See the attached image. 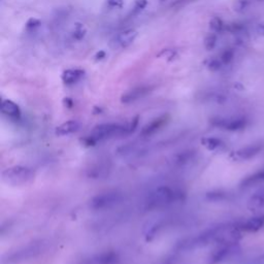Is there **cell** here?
I'll list each match as a JSON object with an SVG mask.
<instances>
[{"instance_id":"17","label":"cell","mask_w":264,"mask_h":264,"mask_svg":"<svg viewBox=\"0 0 264 264\" xmlns=\"http://www.w3.org/2000/svg\"><path fill=\"white\" fill-rule=\"evenodd\" d=\"M261 182H264V167L263 168H260L259 170L245 177L240 184H239V188L240 189H248L258 183H261Z\"/></svg>"},{"instance_id":"20","label":"cell","mask_w":264,"mask_h":264,"mask_svg":"<svg viewBox=\"0 0 264 264\" xmlns=\"http://www.w3.org/2000/svg\"><path fill=\"white\" fill-rule=\"evenodd\" d=\"M207 66L208 69L212 72H218L223 68V63L221 62V60L219 58H212L207 62Z\"/></svg>"},{"instance_id":"18","label":"cell","mask_w":264,"mask_h":264,"mask_svg":"<svg viewBox=\"0 0 264 264\" xmlns=\"http://www.w3.org/2000/svg\"><path fill=\"white\" fill-rule=\"evenodd\" d=\"M202 145L211 152H222L227 148L226 144L222 140L214 137L204 138L202 140Z\"/></svg>"},{"instance_id":"4","label":"cell","mask_w":264,"mask_h":264,"mask_svg":"<svg viewBox=\"0 0 264 264\" xmlns=\"http://www.w3.org/2000/svg\"><path fill=\"white\" fill-rule=\"evenodd\" d=\"M124 200L123 193L118 190H108L92 197L89 203L90 209L94 211L109 210L120 205Z\"/></svg>"},{"instance_id":"11","label":"cell","mask_w":264,"mask_h":264,"mask_svg":"<svg viewBox=\"0 0 264 264\" xmlns=\"http://www.w3.org/2000/svg\"><path fill=\"white\" fill-rule=\"evenodd\" d=\"M237 227L245 232H257L264 228V215H257L251 217L243 222L236 224Z\"/></svg>"},{"instance_id":"12","label":"cell","mask_w":264,"mask_h":264,"mask_svg":"<svg viewBox=\"0 0 264 264\" xmlns=\"http://www.w3.org/2000/svg\"><path fill=\"white\" fill-rule=\"evenodd\" d=\"M80 128H81V123L79 121L77 120L66 121L56 128L55 134L58 137H68L76 134V132L80 130Z\"/></svg>"},{"instance_id":"10","label":"cell","mask_w":264,"mask_h":264,"mask_svg":"<svg viewBox=\"0 0 264 264\" xmlns=\"http://www.w3.org/2000/svg\"><path fill=\"white\" fill-rule=\"evenodd\" d=\"M168 120H169V117L167 115H163L153 119L150 123H148L143 127L140 136L142 138H149L154 136L162 127H164L167 124Z\"/></svg>"},{"instance_id":"15","label":"cell","mask_w":264,"mask_h":264,"mask_svg":"<svg viewBox=\"0 0 264 264\" xmlns=\"http://www.w3.org/2000/svg\"><path fill=\"white\" fill-rule=\"evenodd\" d=\"M138 31L135 29H128L120 32L116 38L115 42L120 47V48H127L129 47L132 42H134L137 37H138Z\"/></svg>"},{"instance_id":"29","label":"cell","mask_w":264,"mask_h":264,"mask_svg":"<svg viewBox=\"0 0 264 264\" xmlns=\"http://www.w3.org/2000/svg\"><path fill=\"white\" fill-rule=\"evenodd\" d=\"M263 2H264V0H263Z\"/></svg>"},{"instance_id":"16","label":"cell","mask_w":264,"mask_h":264,"mask_svg":"<svg viewBox=\"0 0 264 264\" xmlns=\"http://www.w3.org/2000/svg\"><path fill=\"white\" fill-rule=\"evenodd\" d=\"M85 76V72L80 69L66 70L62 74V82L65 85H75L80 82Z\"/></svg>"},{"instance_id":"2","label":"cell","mask_w":264,"mask_h":264,"mask_svg":"<svg viewBox=\"0 0 264 264\" xmlns=\"http://www.w3.org/2000/svg\"><path fill=\"white\" fill-rule=\"evenodd\" d=\"M185 200V193L180 189L170 186H159L153 189L146 197L145 207L147 210L154 211L170 207Z\"/></svg>"},{"instance_id":"5","label":"cell","mask_w":264,"mask_h":264,"mask_svg":"<svg viewBox=\"0 0 264 264\" xmlns=\"http://www.w3.org/2000/svg\"><path fill=\"white\" fill-rule=\"evenodd\" d=\"M45 246L46 244H43L42 241H34L32 244H28L4 257L3 264H16L26 261L30 258H34L45 250Z\"/></svg>"},{"instance_id":"13","label":"cell","mask_w":264,"mask_h":264,"mask_svg":"<svg viewBox=\"0 0 264 264\" xmlns=\"http://www.w3.org/2000/svg\"><path fill=\"white\" fill-rule=\"evenodd\" d=\"M2 113L13 120H19L21 118V108L19 105L10 99H3L2 101Z\"/></svg>"},{"instance_id":"28","label":"cell","mask_w":264,"mask_h":264,"mask_svg":"<svg viewBox=\"0 0 264 264\" xmlns=\"http://www.w3.org/2000/svg\"><path fill=\"white\" fill-rule=\"evenodd\" d=\"M104 57H105V52H103V51H100V52L97 53L96 56H95V58H96L97 60H101V59H103Z\"/></svg>"},{"instance_id":"19","label":"cell","mask_w":264,"mask_h":264,"mask_svg":"<svg viewBox=\"0 0 264 264\" xmlns=\"http://www.w3.org/2000/svg\"><path fill=\"white\" fill-rule=\"evenodd\" d=\"M219 59L221 60L223 65H229L234 59V51L231 49H226L221 53Z\"/></svg>"},{"instance_id":"22","label":"cell","mask_w":264,"mask_h":264,"mask_svg":"<svg viewBox=\"0 0 264 264\" xmlns=\"http://www.w3.org/2000/svg\"><path fill=\"white\" fill-rule=\"evenodd\" d=\"M217 46V36L215 34H210L205 39V48L208 51H212Z\"/></svg>"},{"instance_id":"23","label":"cell","mask_w":264,"mask_h":264,"mask_svg":"<svg viewBox=\"0 0 264 264\" xmlns=\"http://www.w3.org/2000/svg\"><path fill=\"white\" fill-rule=\"evenodd\" d=\"M86 32H87V30H86V28H85L84 25H82V24H77V26L75 27L74 34H73V35H74V38H76V39H78V40H81V39H83V38L85 37Z\"/></svg>"},{"instance_id":"7","label":"cell","mask_w":264,"mask_h":264,"mask_svg":"<svg viewBox=\"0 0 264 264\" xmlns=\"http://www.w3.org/2000/svg\"><path fill=\"white\" fill-rule=\"evenodd\" d=\"M263 149H264V144L261 142H258L234 151L230 155V158L234 161H247L256 157L260 152H262Z\"/></svg>"},{"instance_id":"21","label":"cell","mask_w":264,"mask_h":264,"mask_svg":"<svg viewBox=\"0 0 264 264\" xmlns=\"http://www.w3.org/2000/svg\"><path fill=\"white\" fill-rule=\"evenodd\" d=\"M210 27H211V29H212L214 32L219 33V32H221V31L224 29V23H223V21H222L220 18L214 17V18L211 20V22H210Z\"/></svg>"},{"instance_id":"24","label":"cell","mask_w":264,"mask_h":264,"mask_svg":"<svg viewBox=\"0 0 264 264\" xmlns=\"http://www.w3.org/2000/svg\"><path fill=\"white\" fill-rule=\"evenodd\" d=\"M148 3L147 0H138L135 5L134 10L131 12V15H139L142 11H144V9L147 7Z\"/></svg>"},{"instance_id":"8","label":"cell","mask_w":264,"mask_h":264,"mask_svg":"<svg viewBox=\"0 0 264 264\" xmlns=\"http://www.w3.org/2000/svg\"><path fill=\"white\" fill-rule=\"evenodd\" d=\"M239 250L238 244H229V245H219V247L212 253L209 262L210 264H219L232 255H234Z\"/></svg>"},{"instance_id":"1","label":"cell","mask_w":264,"mask_h":264,"mask_svg":"<svg viewBox=\"0 0 264 264\" xmlns=\"http://www.w3.org/2000/svg\"><path fill=\"white\" fill-rule=\"evenodd\" d=\"M139 125V117L127 123H103L95 126L86 139L88 145L94 146L97 143L115 138L126 137L134 132Z\"/></svg>"},{"instance_id":"6","label":"cell","mask_w":264,"mask_h":264,"mask_svg":"<svg viewBox=\"0 0 264 264\" xmlns=\"http://www.w3.org/2000/svg\"><path fill=\"white\" fill-rule=\"evenodd\" d=\"M212 126L231 132H237L244 130L248 124L249 120L247 117L241 115H232V116H216L210 119Z\"/></svg>"},{"instance_id":"3","label":"cell","mask_w":264,"mask_h":264,"mask_svg":"<svg viewBox=\"0 0 264 264\" xmlns=\"http://www.w3.org/2000/svg\"><path fill=\"white\" fill-rule=\"evenodd\" d=\"M35 178V171L23 165H15L5 169L2 172V180L7 185L21 187L30 184Z\"/></svg>"},{"instance_id":"25","label":"cell","mask_w":264,"mask_h":264,"mask_svg":"<svg viewBox=\"0 0 264 264\" xmlns=\"http://www.w3.org/2000/svg\"><path fill=\"white\" fill-rule=\"evenodd\" d=\"M106 4L111 9H122L124 2L123 0H106Z\"/></svg>"},{"instance_id":"26","label":"cell","mask_w":264,"mask_h":264,"mask_svg":"<svg viewBox=\"0 0 264 264\" xmlns=\"http://www.w3.org/2000/svg\"><path fill=\"white\" fill-rule=\"evenodd\" d=\"M40 25V21L37 19H30L27 23H26V28L28 30H34L35 28H37Z\"/></svg>"},{"instance_id":"9","label":"cell","mask_w":264,"mask_h":264,"mask_svg":"<svg viewBox=\"0 0 264 264\" xmlns=\"http://www.w3.org/2000/svg\"><path fill=\"white\" fill-rule=\"evenodd\" d=\"M152 89L153 88L151 86H139L136 88H132L122 95L121 102L125 104L136 102L149 95L152 92Z\"/></svg>"},{"instance_id":"14","label":"cell","mask_w":264,"mask_h":264,"mask_svg":"<svg viewBox=\"0 0 264 264\" xmlns=\"http://www.w3.org/2000/svg\"><path fill=\"white\" fill-rule=\"evenodd\" d=\"M248 208L252 212H258L264 209V186L251 195L248 202Z\"/></svg>"},{"instance_id":"27","label":"cell","mask_w":264,"mask_h":264,"mask_svg":"<svg viewBox=\"0 0 264 264\" xmlns=\"http://www.w3.org/2000/svg\"><path fill=\"white\" fill-rule=\"evenodd\" d=\"M209 196L211 197L212 201H222V200H225V198L227 197V195L225 193H218V192H215V193H210Z\"/></svg>"}]
</instances>
